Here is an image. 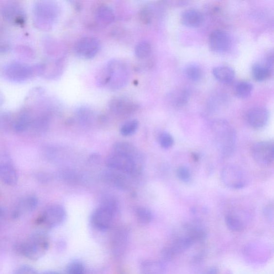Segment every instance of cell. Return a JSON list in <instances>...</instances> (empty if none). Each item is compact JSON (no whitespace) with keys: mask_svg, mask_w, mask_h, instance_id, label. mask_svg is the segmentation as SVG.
Returning <instances> with one entry per match:
<instances>
[{"mask_svg":"<svg viewBox=\"0 0 274 274\" xmlns=\"http://www.w3.org/2000/svg\"><path fill=\"white\" fill-rule=\"evenodd\" d=\"M0 180L10 186L17 184L18 180L17 172L12 165L8 163H0Z\"/></svg>","mask_w":274,"mask_h":274,"instance_id":"ffe728a7","label":"cell"},{"mask_svg":"<svg viewBox=\"0 0 274 274\" xmlns=\"http://www.w3.org/2000/svg\"><path fill=\"white\" fill-rule=\"evenodd\" d=\"M42 274H61L54 271H48V272H46Z\"/></svg>","mask_w":274,"mask_h":274,"instance_id":"b9f144b4","label":"cell"},{"mask_svg":"<svg viewBox=\"0 0 274 274\" xmlns=\"http://www.w3.org/2000/svg\"><path fill=\"white\" fill-rule=\"evenodd\" d=\"M214 77L221 83L228 84L233 82L235 78V72L233 68L228 66H221L213 68Z\"/></svg>","mask_w":274,"mask_h":274,"instance_id":"44dd1931","label":"cell"},{"mask_svg":"<svg viewBox=\"0 0 274 274\" xmlns=\"http://www.w3.org/2000/svg\"><path fill=\"white\" fill-rule=\"evenodd\" d=\"M225 223L228 228L234 232L243 231L244 229L243 221L234 214H228L225 216Z\"/></svg>","mask_w":274,"mask_h":274,"instance_id":"d4e9b609","label":"cell"},{"mask_svg":"<svg viewBox=\"0 0 274 274\" xmlns=\"http://www.w3.org/2000/svg\"><path fill=\"white\" fill-rule=\"evenodd\" d=\"M151 44L146 41H140L136 45L135 50L136 56L140 60L148 58L151 54Z\"/></svg>","mask_w":274,"mask_h":274,"instance_id":"f1b7e54d","label":"cell"},{"mask_svg":"<svg viewBox=\"0 0 274 274\" xmlns=\"http://www.w3.org/2000/svg\"><path fill=\"white\" fill-rule=\"evenodd\" d=\"M50 240L45 231L34 232L25 241L16 246V250L19 254L28 259L36 261L40 259L49 249Z\"/></svg>","mask_w":274,"mask_h":274,"instance_id":"6da1fadb","label":"cell"},{"mask_svg":"<svg viewBox=\"0 0 274 274\" xmlns=\"http://www.w3.org/2000/svg\"><path fill=\"white\" fill-rule=\"evenodd\" d=\"M114 216L110 210L100 207L92 214L91 223L95 228L100 231H106L112 226Z\"/></svg>","mask_w":274,"mask_h":274,"instance_id":"7c38bea8","label":"cell"},{"mask_svg":"<svg viewBox=\"0 0 274 274\" xmlns=\"http://www.w3.org/2000/svg\"><path fill=\"white\" fill-rule=\"evenodd\" d=\"M252 73L256 81L262 82L266 81L272 76L273 70L266 66L256 64L252 67Z\"/></svg>","mask_w":274,"mask_h":274,"instance_id":"cb8c5ba5","label":"cell"},{"mask_svg":"<svg viewBox=\"0 0 274 274\" xmlns=\"http://www.w3.org/2000/svg\"><path fill=\"white\" fill-rule=\"evenodd\" d=\"M221 178L224 186L232 189L243 188L247 183L244 171L235 165L225 166L221 171Z\"/></svg>","mask_w":274,"mask_h":274,"instance_id":"277c9868","label":"cell"},{"mask_svg":"<svg viewBox=\"0 0 274 274\" xmlns=\"http://www.w3.org/2000/svg\"><path fill=\"white\" fill-rule=\"evenodd\" d=\"M159 142L162 148L168 149H170L174 143V139L171 134L163 133L159 137Z\"/></svg>","mask_w":274,"mask_h":274,"instance_id":"d590c367","label":"cell"},{"mask_svg":"<svg viewBox=\"0 0 274 274\" xmlns=\"http://www.w3.org/2000/svg\"><path fill=\"white\" fill-rule=\"evenodd\" d=\"M204 20L203 14L195 9L186 10L181 15L182 23L188 28H198L203 24Z\"/></svg>","mask_w":274,"mask_h":274,"instance_id":"e0dca14e","label":"cell"},{"mask_svg":"<svg viewBox=\"0 0 274 274\" xmlns=\"http://www.w3.org/2000/svg\"><path fill=\"white\" fill-rule=\"evenodd\" d=\"M2 96H1V95L0 94V105H1V104L2 103Z\"/></svg>","mask_w":274,"mask_h":274,"instance_id":"7bdbcfd3","label":"cell"},{"mask_svg":"<svg viewBox=\"0 0 274 274\" xmlns=\"http://www.w3.org/2000/svg\"><path fill=\"white\" fill-rule=\"evenodd\" d=\"M194 242L187 235L176 239L172 244L165 247L162 252L165 260H171L176 256L182 254L190 248Z\"/></svg>","mask_w":274,"mask_h":274,"instance_id":"30bf717a","label":"cell"},{"mask_svg":"<svg viewBox=\"0 0 274 274\" xmlns=\"http://www.w3.org/2000/svg\"><path fill=\"white\" fill-rule=\"evenodd\" d=\"M31 125L36 134H44L49 129L50 120L46 116H43L32 122Z\"/></svg>","mask_w":274,"mask_h":274,"instance_id":"f546056e","label":"cell"},{"mask_svg":"<svg viewBox=\"0 0 274 274\" xmlns=\"http://www.w3.org/2000/svg\"><path fill=\"white\" fill-rule=\"evenodd\" d=\"M252 91V84L246 81H241L237 83L234 88L235 96L237 98L241 99L248 97Z\"/></svg>","mask_w":274,"mask_h":274,"instance_id":"484cf974","label":"cell"},{"mask_svg":"<svg viewBox=\"0 0 274 274\" xmlns=\"http://www.w3.org/2000/svg\"><path fill=\"white\" fill-rule=\"evenodd\" d=\"M137 220L142 224H147L150 223L153 219L152 212L149 209L139 207L136 210Z\"/></svg>","mask_w":274,"mask_h":274,"instance_id":"1f68e13d","label":"cell"},{"mask_svg":"<svg viewBox=\"0 0 274 274\" xmlns=\"http://www.w3.org/2000/svg\"><path fill=\"white\" fill-rule=\"evenodd\" d=\"M109 108L115 114L126 117L135 113L139 108V106L128 99L115 98L110 100Z\"/></svg>","mask_w":274,"mask_h":274,"instance_id":"8fae6325","label":"cell"},{"mask_svg":"<svg viewBox=\"0 0 274 274\" xmlns=\"http://www.w3.org/2000/svg\"><path fill=\"white\" fill-rule=\"evenodd\" d=\"M115 20V15L112 9L107 6H102L98 8L96 14V22L103 27L112 24Z\"/></svg>","mask_w":274,"mask_h":274,"instance_id":"7402d4cb","label":"cell"},{"mask_svg":"<svg viewBox=\"0 0 274 274\" xmlns=\"http://www.w3.org/2000/svg\"><path fill=\"white\" fill-rule=\"evenodd\" d=\"M140 269L142 274H165V267L160 261H144L141 263Z\"/></svg>","mask_w":274,"mask_h":274,"instance_id":"603a6c76","label":"cell"},{"mask_svg":"<svg viewBox=\"0 0 274 274\" xmlns=\"http://www.w3.org/2000/svg\"><path fill=\"white\" fill-rule=\"evenodd\" d=\"M31 122L30 115L28 113H24L15 121L14 130L17 133H22L30 126Z\"/></svg>","mask_w":274,"mask_h":274,"instance_id":"4dcf8cb0","label":"cell"},{"mask_svg":"<svg viewBox=\"0 0 274 274\" xmlns=\"http://www.w3.org/2000/svg\"><path fill=\"white\" fill-rule=\"evenodd\" d=\"M100 48V42L97 38L86 36L77 41L74 50L78 56L83 59H91L97 54Z\"/></svg>","mask_w":274,"mask_h":274,"instance_id":"ba28073f","label":"cell"},{"mask_svg":"<svg viewBox=\"0 0 274 274\" xmlns=\"http://www.w3.org/2000/svg\"><path fill=\"white\" fill-rule=\"evenodd\" d=\"M108 75L107 87L113 90L123 88L128 83L129 71L128 66L120 60H113L106 66Z\"/></svg>","mask_w":274,"mask_h":274,"instance_id":"3957f363","label":"cell"},{"mask_svg":"<svg viewBox=\"0 0 274 274\" xmlns=\"http://www.w3.org/2000/svg\"><path fill=\"white\" fill-rule=\"evenodd\" d=\"M204 274H218V270L215 268H211Z\"/></svg>","mask_w":274,"mask_h":274,"instance_id":"ab89813d","label":"cell"},{"mask_svg":"<svg viewBox=\"0 0 274 274\" xmlns=\"http://www.w3.org/2000/svg\"><path fill=\"white\" fill-rule=\"evenodd\" d=\"M66 218V212L61 206L55 205L46 209L39 218V222L49 228L60 225Z\"/></svg>","mask_w":274,"mask_h":274,"instance_id":"8992f818","label":"cell"},{"mask_svg":"<svg viewBox=\"0 0 274 274\" xmlns=\"http://www.w3.org/2000/svg\"><path fill=\"white\" fill-rule=\"evenodd\" d=\"M211 128L215 137L216 144L223 155H230L234 151L236 135L235 130L227 121L223 120H214Z\"/></svg>","mask_w":274,"mask_h":274,"instance_id":"7a4b0ae2","label":"cell"},{"mask_svg":"<svg viewBox=\"0 0 274 274\" xmlns=\"http://www.w3.org/2000/svg\"><path fill=\"white\" fill-rule=\"evenodd\" d=\"M252 155L261 166H269L274 160V145L272 141L259 142L252 147Z\"/></svg>","mask_w":274,"mask_h":274,"instance_id":"5b68a950","label":"cell"},{"mask_svg":"<svg viewBox=\"0 0 274 274\" xmlns=\"http://www.w3.org/2000/svg\"><path fill=\"white\" fill-rule=\"evenodd\" d=\"M38 204V200L34 197L21 199L13 213V217L17 219L25 213L33 212L37 207Z\"/></svg>","mask_w":274,"mask_h":274,"instance_id":"ac0fdd59","label":"cell"},{"mask_svg":"<svg viewBox=\"0 0 274 274\" xmlns=\"http://www.w3.org/2000/svg\"><path fill=\"white\" fill-rule=\"evenodd\" d=\"M184 72L189 80L192 82H198L203 77V71L198 65L189 64L184 69Z\"/></svg>","mask_w":274,"mask_h":274,"instance_id":"83f0119b","label":"cell"},{"mask_svg":"<svg viewBox=\"0 0 274 274\" xmlns=\"http://www.w3.org/2000/svg\"><path fill=\"white\" fill-rule=\"evenodd\" d=\"M139 123L137 120H131L124 124L121 127L120 134L124 136L133 135L138 128Z\"/></svg>","mask_w":274,"mask_h":274,"instance_id":"d6a6232c","label":"cell"},{"mask_svg":"<svg viewBox=\"0 0 274 274\" xmlns=\"http://www.w3.org/2000/svg\"><path fill=\"white\" fill-rule=\"evenodd\" d=\"M208 44L210 50L214 53L223 54L230 48V38L225 32L217 30L210 34Z\"/></svg>","mask_w":274,"mask_h":274,"instance_id":"9c48e42d","label":"cell"},{"mask_svg":"<svg viewBox=\"0 0 274 274\" xmlns=\"http://www.w3.org/2000/svg\"><path fill=\"white\" fill-rule=\"evenodd\" d=\"M105 183L109 186L121 189H127L130 183L127 177L120 172L114 170L105 171L103 174Z\"/></svg>","mask_w":274,"mask_h":274,"instance_id":"9a60e30c","label":"cell"},{"mask_svg":"<svg viewBox=\"0 0 274 274\" xmlns=\"http://www.w3.org/2000/svg\"><path fill=\"white\" fill-rule=\"evenodd\" d=\"M114 153L128 157L140 168L143 164L144 157L138 149L127 142L119 141L113 147Z\"/></svg>","mask_w":274,"mask_h":274,"instance_id":"4fadbf2b","label":"cell"},{"mask_svg":"<svg viewBox=\"0 0 274 274\" xmlns=\"http://www.w3.org/2000/svg\"><path fill=\"white\" fill-rule=\"evenodd\" d=\"M177 176L179 180L183 183H188L192 179L191 173L189 169L184 166L179 167L177 170Z\"/></svg>","mask_w":274,"mask_h":274,"instance_id":"e575fe53","label":"cell"},{"mask_svg":"<svg viewBox=\"0 0 274 274\" xmlns=\"http://www.w3.org/2000/svg\"><path fill=\"white\" fill-rule=\"evenodd\" d=\"M106 208L115 215L118 213L119 208V203L117 198L113 195L104 194L101 199V206Z\"/></svg>","mask_w":274,"mask_h":274,"instance_id":"4316f807","label":"cell"},{"mask_svg":"<svg viewBox=\"0 0 274 274\" xmlns=\"http://www.w3.org/2000/svg\"><path fill=\"white\" fill-rule=\"evenodd\" d=\"M129 240L128 232L125 229L116 231L113 240V250L117 256L122 255L125 252Z\"/></svg>","mask_w":274,"mask_h":274,"instance_id":"d6986e66","label":"cell"},{"mask_svg":"<svg viewBox=\"0 0 274 274\" xmlns=\"http://www.w3.org/2000/svg\"><path fill=\"white\" fill-rule=\"evenodd\" d=\"M189 89L181 88L175 89L168 95L167 100L175 108H181L186 106L190 98Z\"/></svg>","mask_w":274,"mask_h":274,"instance_id":"2e32d148","label":"cell"},{"mask_svg":"<svg viewBox=\"0 0 274 274\" xmlns=\"http://www.w3.org/2000/svg\"><path fill=\"white\" fill-rule=\"evenodd\" d=\"M106 163L112 170L127 174H135L139 168L129 157L115 153L108 157Z\"/></svg>","mask_w":274,"mask_h":274,"instance_id":"52a82bcc","label":"cell"},{"mask_svg":"<svg viewBox=\"0 0 274 274\" xmlns=\"http://www.w3.org/2000/svg\"><path fill=\"white\" fill-rule=\"evenodd\" d=\"M84 271L83 263L79 260L72 261L67 268V274H84Z\"/></svg>","mask_w":274,"mask_h":274,"instance_id":"836d02e7","label":"cell"},{"mask_svg":"<svg viewBox=\"0 0 274 274\" xmlns=\"http://www.w3.org/2000/svg\"><path fill=\"white\" fill-rule=\"evenodd\" d=\"M14 274H38L34 268L29 265H22L17 268Z\"/></svg>","mask_w":274,"mask_h":274,"instance_id":"8d00e7d4","label":"cell"},{"mask_svg":"<svg viewBox=\"0 0 274 274\" xmlns=\"http://www.w3.org/2000/svg\"><path fill=\"white\" fill-rule=\"evenodd\" d=\"M270 114L268 110L263 107L252 108L247 113V122L251 127L259 129L264 127L267 124Z\"/></svg>","mask_w":274,"mask_h":274,"instance_id":"5bb4252c","label":"cell"},{"mask_svg":"<svg viewBox=\"0 0 274 274\" xmlns=\"http://www.w3.org/2000/svg\"><path fill=\"white\" fill-rule=\"evenodd\" d=\"M192 157L195 161H198L199 160V156L196 154H192Z\"/></svg>","mask_w":274,"mask_h":274,"instance_id":"60d3db41","label":"cell"},{"mask_svg":"<svg viewBox=\"0 0 274 274\" xmlns=\"http://www.w3.org/2000/svg\"><path fill=\"white\" fill-rule=\"evenodd\" d=\"M273 211H274L273 205V204L268 205L265 208V215L267 216V217H270V216H273Z\"/></svg>","mask_w":274,"mask_h":274,"instance_id":"f35d334b","label":"cell"},{"mask_svg":"<svg viewBox=\"0 0 274 274\" xmlns=\"http://www.w3.org/2000/svg\"><path fill=\"white\" fill-rule=\"evenodd\" d=\"M141 22L144 24H149L152 20V12L149 8H144L140 13Z\"/></svg>","mask_w":274,"mask_h":274,"instance_id":"74e56055","label":"cell"}]
</instances>
